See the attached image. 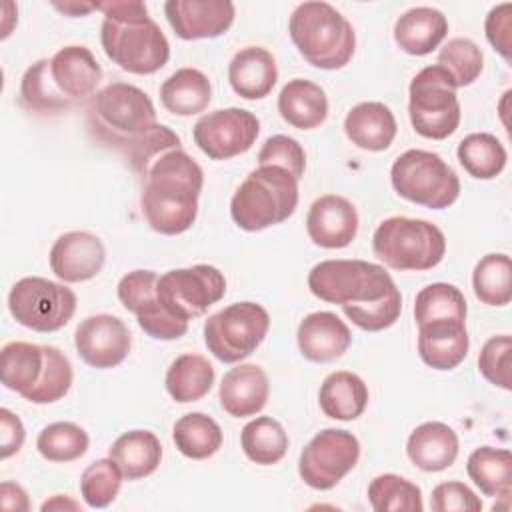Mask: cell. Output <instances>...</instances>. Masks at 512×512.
Segmentation results:
<instances>
[{
	"instance_id": "277c9868",
	"label": "cell",
	"mask_w": 512,
	"mask_h": 512,
	"mask_svg": "<svg viewBox=\"0 0 512 512\" xmlns=\"http://www.w3.org/2000/svg\"><path fill=\"white\" fill-rule=\"evenodd\" d=\"M92 136L124 156L142 144L158 126L150 96L128 82H110L88 104Z\"/></svg>"
},
{
	"instance_id": "5b68a950",
	"label": "cell",
	"mask_w": 512,
	"mask_h": 512,
	"mask_svg": "<svg viewBox=\"0 0 512 512\" xmlns=\"http://www.w3.org/2000/svg\"><path fill=\"white\" fill-rule=\"evenodd\" d=\"M2 384L32 404H52L64 398L72 386L68 356L50 344L14 340L0 352Z\"/></svg>"
},
{
	"instance_id": "816d5d0a",
	"label": "cell",
	"mask_w": 512,
	"mask_h": 512,
	"mask_svg": "<svg viewBox=\"0 0 512 512\" xmlns=\"http://www.w3.org/2000/svg\"><path fill=\"white\" fill-rule=\"evenodd\" d=\"M42 512H50V510H56V512H66V510H72V512H80L82 506L80 502H76L72 496L68 494H54L52 498H48L42 506H40Z\"/></svg>"
},
{
	"instance_id": "7dc6e473",
	"label": "cell",
	"mask_w": 512,
	"mask_h": 512,
	"mask_svg": "<svg viewBox=\"0 0 512 512\" xmlns=\"http://www.w3.org/2000/svg\"><path fill=\"white\" fill-rule=\"evenodd\" d=\"M482 506L476 492L458 480L436 484L430 496V508L434 512H480Z\"/></svg>"
},
{
	"instance_id": "484cf974",
	"label": "cell",
	"mask_w": 512,
	"mask_h": 512,
	"mask_svg": "<svg viewBox=\"0 0 512 512\" xmlns=\"http://www.w3.org/2000/svg\"><path fill=\"white\" fill-rule=\"evenodd\" d=\"M278 80V66L272 52L262 46L240 48L228 64V82L244 100L266 98Z\"/></svg>"
},
{
	"instance_id": "f546056e",
	"label": "cell",
	"mask_w": 512,
	"mask_h": 512,
	"mask_svg": "<svg viewBox=\"0 0 512 512\" xmlns=\"http://www.w3.org/2000/svg\"><path fill=\"white\" fill-rule=\"evenodd\" d=\"M368 400L370 394L366 382L350 370H336L328 374L322 380L318 392L322 412L328 418L340 422H350L362 416L368 406Z\"/></svg>"
},
{
	"instance_id": "e575fe53",
	"label": "cell",
	"mask_w": 512,
	"mask_h": 512,
	"mask_svg": "<svg viewBox=\"0 0 512 512\" xmlns=\"http://www.w3.org/2000/svg\"><path fill=\"white\" fill-rule=\"evenodd\" d=\"M466 472L484 496H504L512 490V454L508 448L480 446L470 452Z\"/></svg>"
},
{
	"instance_id": "d6a6232c",
	"label": "cell",
	"mask_w": 512,
	"mask_h": 512,
	"mask_svg": "<svg viewBox=\"0 0 512 512\" xmlns=\"http://www.w3.org/2000/svg\"><path fill=\"white\" fill-rule=\"evenodd\" d=\"M216 372L208 358L200 354H180L166 370L164 386L172 400L180 404L202 400L214 386Z\"/></svg>"
},
{
	"instance_id": "cb8c5ba5",
	"label": "cell",
	"mask_w": 512,
	"mask_h": 512,
	"mask_svg": "<svg viewBox=\"0 0 512 512\" xmlns=\"http://www.w3.org/2000/svg\"><path fill=\"white\" fill-rule=\"evenodd\" d=\"M466 320H434L418 326V356L434 370H454L468 356Z\"/></svg>"
},
{
	"instance_id": "4fadbf2b",
	"label": "cell",
	"mask_w": 512,
	"mask_h": 512,
	"mask_svg": "<svg viewBox=\"0 0 512 512\" xmlns=\"http://www.w3.org/2000/svg\"><path fill=\"white\" fill-rule=\"evenodd\" d=\"M158 298L164 308L190 322L208 312L226 294L224 274L210 264L174 268L158 276Z\"/></svg>"
},
{
	"instance_id": "f5cc1de1",
	"label": "cell",
	"mask_w": 512,
	"mask_h": 512,
	"mask_svg": "<svg viewBox=\"0 0 512 512\" xmlns=\"http://www.w3.org/2000/svg\"><path fill=\"white\" fill-rule=\"evenodd\" d=\"M58 12H62L64 16H70V18H78V16H86L90 14L92 10H96V2H54L52 4Z\"/></svg>"
},
{
	"instance_id": "ee69618b",
	"label": "cell",
	"mask_w": 512,
	"mask_h": 512,
	"mask_svg": "<svg viewBox=\"0 0 512 512\" xmlns=\"http://www.w3.org/2000/svg\"><path fill=\"white\" fill-rule=\"evenodd\" d=\"M122 480V470L112 458L94 460L80 476V496L90 508H106L116 500Z\"/></svg>"
},
{
	"instance_id": "f35d334b",
	"label": "cell",
	"mask_w": 512,
	"mask_h": 512,
	"mask_svg": "<svg viewBox=\"0 0 512 512\" xmlns=\"http://www.w3.org/2000/svg\"><path fill=\"white\" fill-rule=\"evenodd\" d=\"M476 298L486 306H506L512 300V264L504 252L482 256L472 272Z\"/></svg>"
},
{
	"instance_id": "9a60e30c",
	"label": "cell",
	"mask_w": 512,
	"mask_h": 512,
	"mask_svg": "<svg viewBox=\"0 0 512 512\" xmlns=\"http://www.w3.org/2000/svg\"><path fill=\"white\" fill-rule=\"evenodd\" d=\"M158 274L154 270H132L116 286L122 306L136 316L138 326L156 340H178L188 332V322L170 314L158 298Z\"/></svg>"
},
{
	"instance_id": "7a4b0ae2",
	"label": "cell",
	"mask_w": 512,
	"mask_h": 512,
	"mask_svg": "<svg viewBox=\"0 0 512 512\" xmlns=\"http://www.w3.org/2000/svg\"><path fill=\"white\" fill-rule=\"evenodd\" d=\"M142 180L140 208L146 224L164 236L192 228L204 186L200 164L182 148H168L138 174Z\"/></svg>"
},
{
	"instance_id": "74e56055",
	"label": "cell",
	"mask_w": 512,
	"mask_h": 512,
	"mask_svg": "<svg viewBox=\"0 0 512 512\" xmlns=\"http://www.w3.org/2000/svg\"><path fill=\"white\" fill-rule=\"evenodd\" d=\"M20 102L36 114H58L74 104L66 100L50 76V58H40L26 68L20 80Z\"/></svg>"
},
{
	"instance_id": "d590c367",
	"label": "cell",
	"mask_w": 512,
	"mask_h": 512,
	"mask_svg": "<svg viewBox=\"0 0 512 512\" xmlns=\"http://www.w3.org/2000/svg\"><path fill=\"white\" fill-rule=\"evenodd\" d=\"M288 434L272 416L252 418L240 432V446L246 458L260 466L278 464L288 452Z\"/></svg>"
},
{
	"instance_id": "7bdbcfd3",
	"label": "cell",
	"mask_w": 512,
	"mask_h": 512,
	"mask_svg": "<svg viewBox=\"0 0 512 512\" xmlns=\"http://www.w3.org/2000/svg\"><path fill=\"white\" fill-rule=\"evenodd\" d=\"M436 64L452 76L456 88H464L480 78L484 70V54L474 40L458 36L440 48Z\"/></svg>"
},
{
	"instance_id": "6da1fadb",
	"label": "cell",
	"mask_w": 512,
	"mask_h": 512,
	"mask_svg": "<svg viewBox=\"0 0 512 512\" xmlns=\"http://www.w3.org/2000/svg\"><path fill=\"white\" fill-rule=\"evenodd\" d=\"M310 292L328 304H340L352 324L380 332L396 324L402 294L390 272L366 260H322L308 272Z\"/></svg>"
},
{
	"instance_id": "60d3db41",
	"label": "cell",
	"mask_w": 512,
	"mask_h": 512,
	"mask_svg": "<svg viewBox=\"0 0 512 512\" xmlns=\"http://www.w3.org/2000/svg\"><path fill=\"white\" fill-rule=\"evenodd\" d=\"M466 314L464 294L448 282L428 284L414 298V320L418 326L434 320H466Z\"/></svg>"
},
{
	"instance_id": "ffe728a7",
	"label": "cell",
	"mask_w": 512,
	"mask_h": 512,
	"mask_svg": "<svg viewBox=\"0 0 512 512\" xmlns=\"http://www.w3.org/2000/svg\"><path fill=\"white\" fill-rule=\"evenodd\" d=\"M356 206L340 194H324L312 202L306 214L308 238L328 250L346 248L358 234Z\"/></svg>"
},
{
	"instance_id": "e0dca14e",
	"label": "cell",
	"mask_w": 512,
	"mask_h": 512,
	"mask_svg": "<svg viewBox=\"0 0 512 512\" xmlns=\"http://www.w3.org/2000/svg\"><path fill=\"white\" fill-rule=\"evenodd\" d=\"M74 346L88 366L108 370L126 360L132 348V334L118 316L92 314L76 326Z\"/></svg>"
},
{
	"instance_id": "836d02e7",
	"label": "cell",
	"mask_w": 512,
	"mask_h": 512,
	"mask_svg": "<svg viewBox=\"0 0 512 512\" xmlns=\"http://www.w3.org/2000/svg\"><path fill=\"white\" fill-rule=\"evenodd\" d=\"M176 450L190 460H206L214 456L224 442L218 422L204 412H188L172 426Z\"/></svg>"
},
{
	"instance_id": "d6986e66",
	"label": "cell",
	"mask_w": 512,
	"mask_h": 512,
	"mask_svg": "<svg viewBox=\"0 0 512 512\" xmlns=\"http://www.w3.org/2000/svg\"><path fill=\"white\" fill-rule=\"evenodd\" d=\"M164 14L182 40L218 38L230 30L236 6L230 0H168Z\"/></svg>"
},
{
	"instance_id": "7c38bea8",
	"label": "cell",
	"mask_w": 512,
	"mask_h": 512,
	"mask_svg": "<svg viewBox=\"0 0 512 512\" xmlns=\"http://www.w3.org/2000/svg\"><path fill=\"white\" fill-rule=\"evenodd\" d=\"M78 306V298L64 282L42 276L20 278L8 292L12 318L34 332H56L64 328Z\"/></svg>"
},
{
	"instance_id": "4316f807",
	"label": "cell",
	"mask_w": 512,
	"mask_h": 512,
	"mask_svg": "<svg viewBox=\"0 0 512 512\" xmlns=\"http://www.w3.org/2000/svg\"><path fill=\"white\" fill-rule=\"evenodd\" d=\"M398 132L392 110L382 102H360L344 118L346 138L360 150L384 152Z\"/></svg>"
},
{
	"instance_id": "52a82bcc",
	"label": "cell",
	"mask_w": 512,
	"mask_h": 512,
	"mask_svg": "<svg viewBox=\"0 0 512 512\" xmlns=\"http://www.w3.org/2000/svg\"><path fill=\"white\" fill-rule=\"evenodd\" d=\"M298 206V180L280 166H258L230 198V216L246 232H260L288 220Z\"/></svg>"
},
{
	"instance_id": "83f0119b",
	"label": "cell",
	"mask_w": 512,
	"mask_h": 512,
	"mask_svg": "<svg viewBox=\"0 0 512 512\" xmlns=\"http://www.w3.org/2000/svg\"><path fill=\"white\" fill-rule=\"evenodd\" d=\"M448 34L446 16L432 6H414L398 16L394 42L410 56H426L436 50Z\"/></svg>"
},
{
	"instance_id": "f6af8a7d",
	"label": "cell",
	"mask_w": 512,
	"mask_h": 512,
	"mask_svg": "<svg viewBox=\"0 0 512 512\" xmlns=\"http://www.w3.org/2000/svg\"><path fill=\"white\" fill-rule=\"evenodd\" d=\"M510 354H512V338L510 334L490 336L478 354V370L480 374L494 386L502 390H512L510 378Z\"/></svg>"
},
{
	"instance_id": "b9f144b4",
	"label": "cell",
	"mask_w": 512,
	"mask_h": 512,
	"mask_svg": "<svg viewBox=\"0 0 512 512\" xmlns=\"http://www.w3.org/2000/svg\"><path fill=\"white\" fill-rule=\"evenodd\" d=\"M90 438L86 430L74 422H52L44 426L36 438L40 456L48 462L66 464L82 458L88 450Z\"/></svg>"
},
{
	"instance_id": "8d00e7d4",
	"label": "cell",
	"mask_w": 512,
	"mask_h": 512,
	"mask_svg": "<svg viewBox=\"0 0 512 512\" xmlns=\"http://www.w3.org/2000/svg\"><path fill=\"white\" fill-rule=\"evenodd\" d=\"M456 156L460 166L476 180H492L506 168L504 144L488 132H472L458 142Z\"/></svg>"
},
{
	"instance_id": "ac0fdd59",
	"label": "cell",
	"mask_w": 512,
	"mask_h": 512,
	"mask_svg": "<svg viewBox=\"0 0 512 512\" xmlns=\"http://www.w3.org/2000/svg\"><path fill=\"white\" fill-rule=\"evenodd\" d=\"M104 262V242L88 230H70L60 234L48 254L50 270L66 284H78L96 278L102 272Z\"/></svg>"
},
{
	"instance_id": "f1b7e54d",
	"label": "cell",
	"mask_w": 512,
	"mask_h": 512,
	"mask_svg": "<svg viewBox=\"0 0 512 512\" xmlns=\"http://www.w3.org/2000/svg\"><path fill=\"white\" fill-rule=\"evenodd\" d=\"M278 112L292 128L314 130L328 118V96L320 84L292 78L278 94Z\"/></svg>"
},
{
	"instance_id": "ba28073f",
	"label": "cell",
	"mask_w": 512,
	"mask_h": 512,
	"mask_svg": "<svg viewBox=\"0 0 512 512\" xmlns=\"http://www.w3.org/2000/svg\"><path fill=\"white\" fill-rule=\"evenodd\" d=\"M372 252L392 270H432L446 254V236L428 220L390 216L374 230Z\"/></svg>"
},
{
	"instance_id": "d4e9b609",
	"label": "cell",
	"mask_w": 512,
	"mask_h": 512,
	"mask_svg": "<svg viewBox=\"0 0 512 512\" xmlns=\"http://www.w3.org/2000/svg\"><path fill=\"white\" fill-rule=\"evenodd\" d=\"M458 452V434L438 420L422 422L406 440L408 460L422 472H442L450 468L456 462Z\"/></svg>"
},
{
	"instance_id": "9c48e42d",
	"label": "cell",
	"mask_w": 512,
	"mask_h": 512,
	"mask_svg": "<svg viewBox=\"0 0 512 512\" xmlns=\"http://www.w3.org/2000/svg\"><path fill=\"white\" fill-rule=\"evenodd\" d=\"M390 182L394 192L430 210L450 208L460 196V178L440 154L412 148L402 152L392 168Z\"/></svg>"
},
{
	"instance_id": "681fc988",
	"label": "cell",
	"mask_w": 512,
	"mask_h": 512,
	"mask_svg": "<svg viewBox=\"0 0 512 512\" xmlns=\"http://www.w3.org/2000/svg\"><path fill=\"white\" fill-rule=\"evenodd\" d=\"M26 440V430L22 420L8 408L0 410V454L2 460L18 454Z\"/></svg>"
},
{
	"instance_id": "603a6c76",
	"label": "cell",
	"mask_w": 512,
	"mask_h": 512,
	"mask_svg": "<svg viewBox=\"0 0 512 512\" xmlns=\"http://www.w3.org/2000/svg\"><path fill=\"white\" fill-rule=\"evenodd\" d=\"M270 382L262 366L246 362L230 368L220 382L218 400L232 418L256 416L268 402Z\"/></svg>"
},
{
	"instance_id": "1f68e13d",
	"label": "cell",
	"mask_w": 512,
	"mask_h": 512,
	"mask_svg": "<svg viewBox=\"0 0 512 512\" xmlns=\"http://www.w3.org/2000/svg\"><path fill=\"white\" fill-rule=\"evenodd\" d=\"M110 458L122 470L124 480H140L158 470L162 444L150 430H128L112 442Z\"/></svg>"
},
{
	"instance_id": "bcb514c9",
	"label": "cell",
	"mask_w": 512,
	"mask_h": 512,
	"mask_svg": "<svg viewBox=\"0 0 512 512\" xmlns=\"http://www.w3.org/2000/svg\"><path fill=\"white\" fill-rule=\"evenodd\" d=\"M258 166H280L300 182L306 170V152L292 136L274 134L264 140L258 152Z\"/></svg>"
},
{
	"instance_id": "5bb4252c",
	"label": "cell",
	"mask_w": 512,
	"mask_h": 512,
	"mask_svg": "<svg viewBox=\"0 0 512 512\" xmlns=\"http://www.w3.org/2000/svg\"><path fill=\"white\" fill-rule=\"evenodd\" d=\"M360 458L358 438L344 428H324L310 438L298 458V474L314 490L334 488Z\"/></svg>"
},
{
	"instance_id": "ab89813d",
	"label": "cell",
	"mask_w": 512,
	"mask_h": 512,
	"mask_svg": "<svg viewBox=\"0 0 512 512\" xmlns=\"http://www.w3.org/2000/svg\"><path fill=\"white\" fill-rule=\"evenodd\" d=\"M368 502L376 512H422V490L412 480L386 472L368 484Z\"/></svg>"
},
{
	"instance_id": "30bf717a",
	"label": "cell",
	"mask_w": 512,
	"mask_h": 512,
	"mask_svg": "<svg viewBox=\"0 0 512 512\" xmlns=\"http://www.w3.org/2000/svg\"><path fill=\"white\" fill-rule=\"evenodd\" d=\"M452 76L438 64L424 66L408 86V116L416 134L428 140L452 136L462 118Z\"/></svg>"
},
{
	"instance_id": "44dd1931",
	"label": "cell",
	"mask_w": 512,
	"mask_h": 512,
	"mask_svg": "<svg viewBox=\"0 0 512 512\" xmlns=\"http://www.w3.org/2000/svg\"><path fill=\"white\" fill-rule=\"evenodd\" d=\"M300 354L316 364L334 362L344 356L352 344L348 324L334 312L318 310L304 316L296 330Z\"/></svg>"
},
{
	"instance_id": "f907efd6",
	"label": "cell",
	"mask_w": 512,
	"mask_h": 512,
	"mask_svg": "<svg viewBox=\"0 0 512 512\" xmlns=\"http://www.w3.org/2000/svg\"><path fill=\"white\" fill-rule=\"evenodd\" d=\"M0 502L6 512H26L30 508L26 490L16 482H2L0 484Z\"/></svg>"
},
{
	"instance_id": "2e32d148",
	"label": "cell",
	"mask_w": 512,
	"mask_h": 512,
	"mask_svg": "<svg viewBox=\"0 0 512 512\" xmlns=\"http://www.w3.org/2000/svg\"><path fill=\"white\" fill-rule=\"evenodd\" d=\"M260 134V120L244 108H218L198 118L192 128L194 144L210 160H230L248 152Z\"/></svg>"
},
{
	"instance_id": "c3c4849f",
	"label": "cell",
	"mask_w": 512,
	"mask_h": 512,
	"mask_svg": "<svg viewBox=\"0 0 512 512\" xmlns=\"http://www.w3.org/2000/svg\"><path fill=\"white\" fill-rule=\"evenodd\" d=\"M484 34L490 46L506 60H512V4L504 2L486 14Z\"/></svg>"
},
{
	"instance_id": "8fae6325",
	"label": "cell",
	"mask_w": 512,
	"mask_h": 512,
	"mask_svg": "<svg viewBox=\"0 0 512 512\" xmlns=\"http://www.w3.org/2000/svg\"><path fill=\"white\" fill-rule=\"evenodd\" d=\"M270 328V314L256 302H234L204 322V344L224 364L248 358L264 342Z\"/></svg>"
},
{
	"instance_id": "3957f363",
	"label": "cell",
	"mask_w": 512,
	"mask_h": 512,
	"mask_svg": "<svg viewBox=\"0 0 512 512\" xmlns=\"http://www.w3.org/2000/svg\"><path fill=\"white\" fill-rule=\"evenodd\" d=\"M104 14L100 42L104 54L124 72L146 76L166 66L170 60V42L162 28L148 16L140 0L96 2Z\"/></svg>"
},
{
	"instance_id": "4dcf8cb0",
	"label": "cell",
	"mask_w": 512,
	"mask_h": 512,
	"mask_svg": "<svg viewBox=\"0 0 512 512\" xmlns=\"http://www.w3.org/2000/svg\"><path fill=\"white\" fill-rule=\"evenodd\" d=\"M212 84L198 68H178L160 86V102L174 116H196L208 108Z\"/></svg>"
},
{
	"instance_id": "8992f818",
	"label": "cell",
	"mask_w": 512,
	"mask_h": 512,
	"mask_svg": "<svg viewBox=\"0 0 512 512\" xmlns=\"http://www.w3.org/2000/svg\"><path fill=\"white\" fill-rule=\"evenodd\" d=\"M288 34L300 56L314 68L340 70L356 50V32L328 2H302L288 20Z\"/></svg>"
},
{
	"instance_id": "7402d4cb",
	"label": "cell",
	"mask_w": 512,
	"mask_h": 512,
	"mask_svg": "<svg viewBox=\"0 0 512 512\" xmlns=\"http://www.w3.org/2000/svg\"><path fill=\"white\" fill-rule=\"evenodd\" d=\"M50 76L58 92L72 104H78L96 94L102 68L90 48L70 44L50 58Z\"/></svg>"
}]
</instances>
